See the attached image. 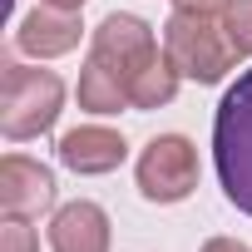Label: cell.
Segmentation results:
<instances>
[{"label":"cell","mask_w":252,"mask_h":252,"mask_svg":"<svg viewBox=\"0 0 252 252\" xmlns=\"http://www.w3.org/2000/svg\"><path fill=\"white\" fill-rule=\"evenodd\" d=\"M213 168L232 208L252 218V69L227 84L218 114H213Z\"/></svg>","instance_id":"obj_1"},{"label":"cell","mask_w":252,"mask_h":252,"mask_svg":"<svg viewBox=\"0 0 252 252\" xmlns=\"http://www.w3.org/2000/svg\"><path fill=\"white\" fill-rule=\"evenodd\" d=\"M64 104V84L55 69L35 64H5V84H0V129L5 139H35L55 129Z\"/></svg>","instance_id":"obj_2"},{"label":"cell","mask_w":252,"mask_h":252,"mask_svg":"<svg viewBox=\"0 0 252 252\" xmlns=\"http://www.w3.org/2000/svg\"><path fill=\"white\" fill-rule=\"evenodd\" d=\"M163 50L178 64V74L183 79H198V84H218L232 69V60H237L232 45H227V30H218L208 15H188V10H173L168 15Z\"/></svg>","instance_id":"obj_3"},{"label":"cell","mask_w":252,"mask_h":252,"mask_svg":"<svg viewBox=\"0 0 252 252\" xmlns=\"http://www.w3.org/2000/svg\"><path fill=\"white\" fill-rule=\"evenodd\" d=\"M198 188V149L183 134H158L139 154V193L149 203H183Z\"/></svg>","instance_id":"obj_4"},{"label":"cell","mask_w":252,"mask_h":252,"mask_svg":"<svg viewBox=\"0 0 252 252\" xmlns=\"http://www.w3.org/2000/svg\"><path fill=\"white\" fill-rule=\"evenodd\" d=\"M55 203V173L25 154L0 158V208L5 218H40Z\"/></svg>","instance_id":"obj_5"},{"label":"cell","mask_w":252,"mask_h":252,"mask_svg":"<svg viewBox=\"0 0 252 252\" xmlns=\"http://www.w3.org/2000/svg\"><path fill=\"white\" fill-rule=\"evenodd\" d=\"M149 50H154V25L139 20V15H124V10L104 15L99 30H94V45H89V55L104 60V64H114V69L124 74V84H129V69H134Z\"/></svg>","instance_id":"obj_6"},{"label":"cell","mask_w":252,"mask_h":252,"mask_svg":"<svg viewBox=\"0 0 252 252\" xmlns=\"http://www.w3.org/2000/svg\"><path fill=\"white\" fill-rule=\"evenodd\" d=\"M15 45L35 60H55V55H69L79 45V10H55V5H40L20 20L15 30Z\"/></svg>","instance_id":"obj_7"},{"label":"cell","mask_w":252,"mask_h":252,"mask_svg":"<svg viewBox=\"0 0 252 252\" xmlns=\"http://www.w3.org/2000/svg\"><path fill=\"white\" fill-rule=\"evenodd\" d=\"M50 247L55 252H109V213L89 198L64 203L50 218Z\"/></svg>","instance_id":"obj_8"},{"label":"cell","mask_w":252,"mask_h":252,"mask_svg":"<svg viewBox=\"0 0 252 252\" xmlns=\"http://www.w3.org/2000/svg\"><path fill=\"white\" fill-rule=\"evenodd\" d=\"M124 154H129L124 134L104 129V124H84V129H69L60 139V163L74 173H109L124 163Z\"/></svg>","instance_id":"obj_9"},{"label":"cell","mask_w":252,"mask_h":252,"mask_svg":"<svg viewBox=\"0 0 252 252\" xmlns=\"http://www.w3.org/2000/svg\"><path fill=\"white\" fill-rule=\"evenodd\" d=\"M178 64L168 60V50H149L134 69H129V99H134V109H163L173 94H178Z\"/></svg>","instance_id":"obj_10"},{"label":"cell","mask_w":252,"mask_h":252,"mask_svg":"<svg viewBox=\"0 0 252 252\" xmlns=\"http://www.w3.org/2000/svg\"><path fill=\"white\" fill-rule=\"evenodd\" d=\"M134 99H129V84H124V74L114 69V64H104V60H84V69H79V109H89V114H119V109H129Z\"/></svg>","instance_id":"obj_11"},{"label":"cell","mask_w":252,"mask_h":252,"mask_svg":"<svg viewBox=\"0 0 252 252\" xmlns=\"http://www.w3.org/2000/svg\"><path fill=\"white\" fill-rule=\"evenodd\" d=\"M222 30H227V45L232 55H252V0H232V10L222 15Z\"/></svg>","instance_id":"obj_12"},{"label":"cell","mask_w":252,"mask_h":252,"mask_svg":"<svg viewBox=\"0 0 252 252\" xmlns=\"http://www.w3.org/2000/svg\"><path fill=\"white\" fill-rule=\"evenodd\" d=\"M0 252H40V237L25 218H5L0 222Z\"/></svg>","instance_id":"obj_13"},{"label":"cell","mask_w":252,"mask_h":252,"mask_svg":"<svg viewBox=\"0 0 252 252\" xmlns=\"http://www.w3.org/2000/svg\"><path fill=\"white\" fill-rule=\"evenodd\" d=\"M178 10H188V15H208V20H222L227 10H232V0H173Z\"/></svg>","instance_id":"obj_14"},{"label":"cell","mask_w":252,"mask_h":252,"mask_svg":"<svg viewBox=\"0 0 252 252\" xmlns=\"http://www.w3.org/2000/svg\"><path fill=\"white\" fill-rule=\"evenodd\" d=\"M203 252H252L247 242H237V237H208L203 242Z\"/></svg>","instance_id":"obj_15"},{"label":"cell","mask_w":252,"mask_h":252,"mask_svg":"<svg viewBox=\"0 0 252 252\" xmlns=\"http://www.w3.org/2000/svg\"><path fill=\"white\" fill-rule=\"evenodd\" d=\"M45 5H55V10H79L84 0H45Z\"/></svg>","instance_id":"obj_16"}]
</instances>
